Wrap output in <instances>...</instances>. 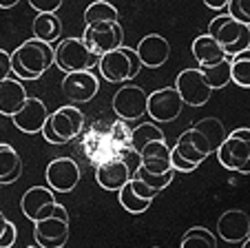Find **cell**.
Returning <instances> with one entry per match:
<instances>
[{"label":"cell","instance_id":"d6a6232c","mask_svg":"<svg viewBox=\"0 0 250 248\" xmlns=\"http://www.w3.org/2000/svg\"><path fill=\"white\" fill-rule=\"evenodd\" d=\"M226 9L232 20L250 27V0H228Z\"/></svg>","mask_w":250,"mask_h":248},{"label":"cell","instance_id":"cb8c5ba5","mask_svg":"<svg viewBox=\"0 0 250 248\" xmlns=\"http://www.w3.org/2000/svg\"><path fill=\"white\" fill-rule=\"evenodd\" d=\"M31 27H33V38L44 45H53L62 36V23L56 14H38Z\"/></svg>","mask_w":250,"mask_h":248},{"label":"cell","instance_id":"ac0fdd59","mask_svg":"<svg viewBox=\"0 0 250 248\" xmlns=\"http://www.w3.org/2000/svg\"><path fill=\"white\" fill-rule=\"evenodd\" d=\"M95 180L106 191H120L131 180V169L124 159H102L95 171Z\"/></svg>","mask_w":250,"mask_h":248},{"label":"cell","instance_id":"d6986e66","mask_svg":"<svg viewBox=\"0 0 250 248\" xmlns=\"http://www.w3.org/2000/svg\"><path fill=\"white\" fill-rule=\"evenodd\" d=\"M217 159L228 171L241 173L244 166L250 162V142H244V140H239V137L228 135L226 140H224V144L217 149Z\"/></svg>","mask_w":250,"mask_h":248},{"label":"cell","instance_id":"ffe728a7","mask_svg":"<svg viewBox=\"0 0 250 248\" xmlns=\"http://www.w3.org/2000/svg\"><path fill=\"white\" fill-rule=\"evenodd\" d=\"M140 169L146 171L151 175H164L170 173V149L166 142H151L148 146H144V151L140 153Z\"/></svg>","mask_w":250,"mask_h":248},{"label":"cell","instance_id":"ab89813d","mask_svg":"<svg viewBox=\"0 0 250 248\" xmlns=\"http://www.w3.org/2000/svg\"><path fill=\"white\" fill-rule=\"evenodd\" d=\"M206 7H210V9H226L228 0H206Z\"/></svg>","mask_w":250,"mask_h":248},{"label":"cell","instance_id":"5bb4252c","mask_svg":"<svg viewBox=\"0 0 250 248\" xmlns=\"http://www.w3.org/2000/svg\"><path fill=\"white\" fill-rule=\"evenodd\" d=\"M56 204L58 202L53 197V191L51 188H42V186L29 188L22 195V200H20V208H22V213L31 222L49 217L53 213V208H56Z\"/></svg>","mask_w":250,"mask_h":248},{"label":"cell","instance_id":"e0dca14e","mask_svg":"<svg viewBox=\"0 0 250 248\" xmlns=\"http://www.w3.org/2000/svg\"><path fill=\"white\" fill-rule=\"evenodd\" d=\"M217 233L224 242H246L250 233V215L239 208L226 211L217 222Z\"/></svg>","mask_w":250,"mask_h":248},{"label":"cell","instance_id":"484cf974","mask_svg":"<svg viewBox=\"0 0 250 248\" xmlns=\"http://www.w3.org/2000/svg\"><path fill=\"white\" fill-rule=\"evenodd\" d=\"M193 129L206 137V142H208V146H210L212 153H217V149L224 144V140L228 137L226 129H224V124L217 120V117H204V120L195 122Z\"/></svg>","mask_w":250,"mask_h":248},{"label":"cell","instance_id":"52a82bcc","mask_svg":"<svg viewBox=\"0 0 250 248\" xmlns=\"http://www.w3.org/2000/svg\"><path fill=\"white\" fill-rule=\"evenodd\" d=\"M98 67L104 80H109V82H126V80H133L140 73L142 62L137 58L135 49L120 47L100 58Z\"/></svg>","mask_w":250,"mask_h":248},{"label":"cell","instance_id":"2e32d148","mask_svg":"<svg viewBox=\"0 0 250 248\" xmlns=\"http://www.w3.org/2000/svg\"><path fill=\"white\" fill-rule=\"evenodd\" d=\"M137 58H140L142 67H148V69H157L162 67L170 56V45L164 36L160 33H148L140 40L135 49Z\"/></svg>","mask_w":250,"mask_h":248},{"label":"cell","instance_id":"4fadbf2b","mask_svg":"<svg viewBox=\"0 0 250 248\" xmlns=\"http://www.w3.org/2000/svg\"><path fill=\"white\" fill-rule=\"evenodd\" d=\"M100 91V82L91 71H80V73H66L62 80V93L73 104L89 102Z\"/></svg>","mask_w":250,"mask_h":248},{"label":"cell","instance_id":"44dd1931","mask_svg":"<svg viewBox=\"0 0 250 248\" xmlns=\"http://www.w3.org/2000/svg\"><path fill=\"white\" fill-rule=\"evenodd\" d=\"M27 89L22 87L20 80L7 78L0 82V113L2 115H16L22 109V104L27 102Z\"/></svg>","mask_w":250,"mask_h":248},{"label":"cell","instance_id":"4316f807","mask_svg":"<svg viewBox=\"0 0 250 248\" xmlns=\"http://www.w3.org/2000/svg\"><path fill=\"white\" fill-rule=\"evenodd\" d=\"M197 69H199V73L204 75L206 85L210 87V91L224 89V87H228V82H230V58L215 67H197Z\"/></svg>","mask_w":250,"mask_h":248},{"label":"cell","instance_id":"ee69618b","mask_svg":"<svg viewBox=\"0 0 250 248\" xmlns=\"http://www.w3.org/2000/svg\"><path fill=\"white\" fill-rule=\"evenodd\" d=\"M153 248H160V246H153Z\"/></svg>","mask_w":250,"mask_h":248},{"label":"cell","instance_id":"603a6c76","mask_svg":"<svg viewBox=\"0 0 250 248\" xmlns=\"http://www.w3.org/2000/svg\"><path fill=\"white\" fill-rule=\"evenodd\" d=\"M22 173V159L11 144H0V184H11Z\"/></svg>","mask_w":250,"mask_h":248},{"label":"cell","instance_id":"b9f144b4","mask_svg":"<svg viewBox=\"0 0 250 248\" xmlns=\"http://www.w3.org/2000/svg\"><path fill=\"white\" fill-rule=\"evenodd\" d=\"M241 248H250V239H246V242H244V246H241Z\"/></svg>","mask_w":250,"mask_h":248},{"label":"cell","instance_id":"3957f363","mask_svg":"<svg viewBox=\"0 0 250 248\" xmlns=\"http://www.w3.org/2000/svg\"><path fill=\"white\" fill-rule=\"evenodd\" d=\"M82 127H84V113L80 109H76L73 104H64V107L56 109L53 113H49L42 135L49 144L62 146L80 135Z\"/></svg>","mask_w":250,"mask_h":248},{"label":"cell","instance_id":"f6af8a7d","mask_svg":"<svg viewBox=\"0 0 250 248\" xmlns=\"http://www.w3.org/2000/svg\"><path fill=\"white\" fill-rule=\"evenodd\" d=\"M248 239H250V233H248Z\"/></svg>","mask_w":250,"mask_h":248},{"label":"cell","instance_id":"7a4b0ae2","mask_svg":"<svg viewBox=\"0 0 250 248\" xmlns=\"http://www.w3.org/2000/svg\"><path fill=\"white\" fill-rule=\"evenodd\" d=\"M208 155H212V151L206 137L195 129H188L177 137V144L170 149V166L180 173H190L202 162H206Z\"/></svg>","mask_w":250,"mask_h":248},{"label":"cell","instance_id":"d4e9b609","mask_svg":"<svg viewBox=\"0 0 250 248\" xmlns=\"http://www.w3.org/2000/svg\"><path fill=\"white\" fill-rule=\"evenodd\" d=\"M151 142H166V135L155 122H144L140 127H135L131 131V151L140 155L144 151V146H148Z\"/></svg>","mask_w":250,"mask_h":248},{"label":"cell","instance_id":"9a60e30c","mask_svg":"<svg viewBox=\"0 0 250 248\" xmlns=\"http://www.w3.org/2000/svg\"><path fill=\"white\" fill-rule=\"evenodd\" d=\"M47 117H49V111L42 100L27 98L22 109L16 115H11V120H14V127L22 133H38V131L42 133L44 124H47Z\"/></svg>","mask_w":250,"mask_h":248},{"label":"cell","instance_id":"9c48e42d","mask_svg":"<svg viewBox=\"0 0 250 248\" xmlns=\"http://www.w3.org/2000/svg\"><path fill=\"white\" fill-rule=\"evenodd\" d=\"M182 109H184V102L175 87H164V89L148 93L146 113L155 122H173L175 117H180Z\"/></svg>","mask_w":250,"mask_h":248},{"label":"cell","instance_id":"1f68e13d","mask_svg":"<svg viewBox=\"0 0 250 248\" xmlns=\"http://www.w3.org/2000/svg\"><path fill=\"white\" fill-rule=\"evenodd\" d=\"M173 175H175V171L164 173V175H151V173H146V171H142L140 166H137L135 173H133V178H137L142 184H146V186L153 188L155 193H162L170 182H173Z\"/></svg>","mask_w":250,"mask_h":248},{"label":"cell","instance_id":"8fae6325","mask_svg":"<svg viewBox=\"0 0 250 248\" xmlns=\"http://www.w3.org/2000/svg\"><path fill=\"white\" fill-rule=\"evenodd\" d=\"M47 184L56 193H69L80 182V166L71 158H56L47 166Z\"/></svg>","mask_w":250,"mask_h":248},{"label":"cell","instance_id":"7bdbcfd3","mask_svg":"<svg viewBox=\"0 0 250 248\" xmlns=\"http://www.w3.org/2000/svg\"><path fill=\"white\" fill-rule=\"evenodd\" d=\"M27 248H40V246H27Z\"/></svg>","mask_w":250,"mask_h":248},{"label":"cell","instance_id":"d590c367","mask_svg":"<svg viewBox=\"0 0 250 248\" xmlns=\"http://www.w3.org/2000/svg\"><path fill=\"white\" fill-rule=\"evenodd\" d=\"M29 5L38 11V14H58L62 2L60 0H29Z\"/></svg>","mask_w":250,"mask_h":248},{"label":"cell","instance_id":"30bf717a","mask_svg":"<svg viewBox=\"0 0 250 248\" xmlns=\"http://www.w3.org/2000/svg\"><path fill=\"white\" fill-rule=\"evenodd\" d=\"M175 89L180 93L182 102L188 107H204L210 100V87L206 85L204 75L199 73V69H184L177 80H175Z\"/></svg>","mask_w":250,"mask_h":248},{"label":"cell","instance_id":"8d00e7d4","mask_svg":"<svg viewBox=\"0 0 250 248\" xmlns=\"http://www.w3.org/2000/svg\"><path fill=\"white\" fill-rule=\"evenodd\" d=\"M128 182H131V188L137 193V195L142 197V200H148V202H153V197H157V193L153 191V188H148L146 184H142L137 178H131V180H128Z\"/></svg>","mask_w":250,"mask_h":248},{"label":"cell","instance_id":"277c9868","mask_svg":"<svg viewBox=\"0 0 250 248\" xmlns=\"http://www.w3.org/2000/svg\"><path fill=\"white\" fill-rule=\"evenodd\" d=\"M208 36L224 49L228 58H235L237 53L250 49V27L232 20L228 14L217 16L208 24Z\"/></svg>","mask_w":250,"mask_h":248},{"label":"cell","instance_id":"f1b7e54d","mask_svg":"<svg viewBox=\"0 0 250 248\" xmlns=\"http://www.w3.org/2000/svg\"><path fill=\"white\" fill-rule=\"evenodd\" d=\"M180 248H217V237L204 226H193L182 235Z\"/></svg>","mask_w":250,"mask_h":248},{"label":"cell","instance_id":"f35d334b","mask_svg":"<svg viewBox=\"0 0 250 248\" xmlns=\"http://www.w3.org/2000/svg\"><path fill=\"white\" fill-rule=\"evenodd\" d=\"M228 135L239 137V140H244V142H250V127H237V129H232Z\"/></svg>","mask_w":250,"mask_h":248},{"label":"cell","instance_id":"74e56055","mask_svg":"<svg viewBox=\"0 0 250 248\" xmlns=\"http://www.w3.org/2000/svg\"><path fill=\"white\" fill-rule=\"evenodd\" d=\"M9 73H11V53L0 49V82L9 78Z\"/></svg>","mask_w":250,"mask_h":248},{"label":"cell","instance_id":"8992f818","mask_svg":"<svg viewBox=\"0 0 250 248\" xmlns=\"http://www.w3.org/2000/svg\"><path fill=\"white\" fill-rule=\"evenodd\" d=\"M33 237L40 248H62L69 239V213L62 204H56L53 213L44 220L33 222Z\"/></svg>","mask_w":250,"mask_h":248},{"label":"cell","instance_id":"83f0119b","mask_svg":"<svg viewBox=\"0 0 250 248\" xmlns=\"http://www.w3.org/2000/svg\"><path fill=\"white\" fill-rule=\"evenodd\" d=\"M118 9L106 0H95L84 9V23L89 24H98V23H118Z\"/></svg>","mask_w":250,"mask_h":248},{"label":"cell","instance_id":"7c38bea8","mask_svg":"<svg viewBox=\"0 0 250 248\" xmlns=\"http://www.w3.org/2000/svg\"><path fill=\"white\" fill-rule=\"evenodd\" d=\"M146 100L148 93L140 87H122L113 95V111L124 122L137 120L146 113Z\"/></svg>","mask_w":250,"mask_h":248},{"label":"cell","instance_id":"836d02e7","mask_svg":"<svg viewBox=\"0 0 250 248\" xmlns=\"http://www.w3.org/2000/svg\"><path fill=\"white\" fill-rule=\"evenodd\" d=\"M131 131L133 129H128V124L124 120H118L111 127V142L118 146H128L131 144Z\"/></svg>","mask_w":250,"mask_h":248},{"label":"cell","instance_id":"ba28073f","mask_svg":"<svg viewBox=\"0 0 250 248\" xmlns=\"http://www.w3.org/2000/svg\"><path fill=\"white\" fill-rule=\"evenodd\" d=\"M82 43L86 45L91 53L95 56H106V53L115 51V49L124 47V31L120 23H98L84 27L82 33Z\"/></svg>","mask_w":250,"mask_h":248},{"label":"cell","instance_id":"f546056e","mask_svg":"<svg viewBox=\"0 0 250 248\" xmlns=\"http://www.w3.org/2000/svg\"><path fill=\"white\" fill-rule=\"evenodd\" d=\"M230 82L237 87L250 89V49L230 58Z\"/></svg>","mask_w":250,"mask_h":248},{"label":"cell","instance_id":"4dcf8cb0","mask_svg":"<svg viewBox=\"0 0 250 248\" xmlns=\"http://www.w3.org/2000/svg\"><path fill=\"white\" fill-rule=\"evenodd\" d=\"M118 200H120V204H122L124 211L131 213V215H142V213H144L148 206H151V202H148V200H142V197L137 195L135 191H133L131 182H126L118 191Z\"/></svg>","mask_w":250,"mask_h":248},{"label":"cell","instance_id":"6da1fadb","mask_svg":"<svg viewBox=\"0 0 250 248\" xmlns=\"http://www.w3.org/2000/svg\"><path fill=\"white\" fill-rule=\"evenodd\" d=\"M56 65L53 47L44 45L36 38H29L11 53V73L18 80H38Z\"/></svg>","mask_w":250,"mask_h":248},{"label":"cell","instance_id":"60d3db41","mask_svg":"<svg viewBox=\"0 0 250 248\" xmlns=\"http://www.w3.org/2000/svg\"><path fill=\"white\" fill-rule=\"evenodd\" d=\"M16 2L18 0H0V9H11V7H16Z\"/></svg>","mask_w":250,"mask_h":248},{"label":"cell","instance_id":"5b68a950","mask_svg":"<svg viewBox=\"0 0 250 248\" xmlns=\"http://www.w3.org/2000/svg\"><path fill=\"white\" fill-rule=\"evenodd\" d=\"M53 56H56V67L64 73L91 71L100 62V56L86 49L82 38H62L53 49Z\"/></svg>","mask_w":250,"mask_h":248},{"label":"cell","instance_id":"e575fe53","mask_svg":"<svg viewBox=\"0 0 250 248\" xmlns=\"http://www.w3.org/2000/svg\"><path fill=\"white\" fill-rule=\"evenodd\" d=\"M16 242V226L0 211V248H11Z\"/></svg>","mask_w":250,"mask_h":248},{"label":"cell","instance_id":"7402d4cb","mask_svg":"<svg viewBox=\"0 0 250 248\" xmlns=\"http://www.w3.org/2000/svg\"><path fill=\"white\" fill-rule=\"evenodd\" d=\"M190 49H193V58L197 60V67H215V65H219V62L228 60L224 49L219 47L208 33L195 38Z\"/></svg>","mask_w":250,"mask_h":248}]
</instances>
